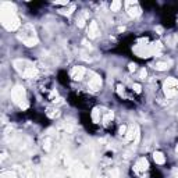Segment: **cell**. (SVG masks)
I'll use <instances>...</instances> for the list:
<instances>
[{
	"label": "cell",
	"instance_id": "13",
	"mask_svg": "<svg viewBox=\"0 0 178 178\" xmlns=\"http://www.w3.org/2000/svg\"><path fill=\"white\" fill-rule=\"evenodd\" d=\"M113 118H114V113L113 111H107V113L104 114V116H103V124L104 125H107V124H110L111 121H113Z\"/></svg>",
	"mask_w": 178,
	"mask_h": 178
},
{
	"label": "cell",
	"instance_id": "8",
	"mask_svg": "<svg viewBox=\"0 0 178 178\" xmlns=\"http://www.w3.org/2000/svg\"><path fill=\"white\" fill-rule=\"evenodd\" d=\"M97 35H99V27H97V22L92 21L91 24H89V28H88V36L91 39H95Z\"/></svg>",
	"mask_w": 178,
	"mask_h": 178
},
{
	"label": "cell",
	"instance_id": "2",
	"mask_svg": "<svg viewBox=\"0 0 178 178\" xmlns=\"http://www.w3.org/2000/svg\"><path fill=\"white\" fill-rule=\"evenodd\" d=\"M11 97H13V100L17 104H19L21 108L28 107V103H27V100H25V89L22 88V86H15V88L11 91Z\"/></svg>",
	"mask_w": 178,
	"mask_h": 178
},
{
	"label": "cell",
	"instance_id": "7",
	"mask_svg": "<svg viewBox=\"0 0 178 178\" xmlns=\"http://www.w3.org/2000/svg\"><path fill=\"white\" fill-rule=\"evenodd\" d=\"M125 6L128 7V14L129 17H138L141 14V8L138 7V3L136 2H127Z\"/></svg>",
	"mask_w": 178,
	"mask_h": 178
},
{
	"label": "cell",
	"instance_id": "1",
	"mask_svg": "<svg viewBox=\"0 0 178 178\" xmlns=\"http://www.w3.org/2000/svg\"><path fill=\"white\" fill-rule=\"evenodd\" d=\"M0 18H2L3 27L8 31H17L21 27L19 18L15 15V6L11 4V3H3L2 4Z\"/></svg>",
	"mask_w": 178,
	"mask_h": 178
},
{
	"label": "cell",
	"instance_id": "11",
	"mask_svg": "<svg viewBox=\"0 0 178 178\" xmlns=\"http://www.w3.org/2000/svg\"><path fill=\"white\" fill-rule=\"evenodd\" d=\"M155 68L159 70V71H166V70L170 68V63H167V61H159V63L155 64Z\"/></svg>",
	"mask_w": 178,
	"mask_h": 178
},
{
	"label": "cell",
	"instance_id": "10",
	"mask_svg": "<svg viewBox=\"0 0 178 178\" xmlns=\"http://www.w3.org/2000/svg\"><path fill=\"white\" fill-rule=\"evenodd\" d=\"M153 160L156 161V164H164L166 163V157L161 152H155L153 153Z\"/></svg>",
	"mask_w": 178,
	"mask_h": 178
},
{
	"label": "cell",
	"instance_id": "5",
	"mask_svg": "<svg viewBox=\"0 0 178 178\" xmlns=\"http://www.w3.org/2000/svg\"><path fill=\"white\" fill-rule=\"evenodd\" d=\"M88 88L93 92L99 91V89L102 88V78H100L97 74H92V78L88 82Z\"/></svg>",
	"mask_w": 178,
	"mask_h": 178
},
{
	"label": "cell",
	"instance_id": "3",
	"mask_svg": "<svg viewBox=\"0 0 178 178\" xmlns=\"http://www.w3.org/2000/svg\"><path fill=\"white\" fill-rule=\"evenodd\" d=\"M134 52H135L136 56H139V57H142V58H147V57H150V56H153L150 44H145V46L136 44V46L134 47Z\"/></svg>",
	"mask_w": 178,
	"mask_h": 178
},
{
	"label": "cell",
	"instance_id": "9",
	"mask_svg": "<svg viewBox=\"0 0 178 178\" xmlns=\"http://www.w3.org/2000/svg\"><path fill=\"white\" fill-rule=\"evenodd\" d=\"M150 49H152V53L153 56H159L161 53V50H163V44H161V42H153L152 44H150Z\"/></svg>",
	"mask_w": 178,
	"mask_h": 178
},
{
	"label": "cell",
	"instance_id": "15",
	"mask_svg": "<svg viewBox=\"0 0 178 178\" xmlns=\"http://www.w3.org/2000/svg\"><path fill=\"white\" fill-rule=\"evenodd\" d=\"M46 114H47V117H50V118H56V117L60 116V111L56 110V108H49Z\"/></svg>",
	"mask_w": 178,
	"mask_h": 178
},
{
	"label": "cell",
	"instance_id": "12",
	"mask_svg": "<svg viewBox=\"0 0 178 178\" xmlns=\"http://www.w3.org/2000/svg\"><path fill=\"white\" fill-rule=\"evenodd\" d=\"M86 18H88V13H86V11H82V14H81V15L77 18V25H78V27L82 28L83 25H85Z\"/></svg>",
	"mask_w": 178,
	"mask_h": 178
},
{
	"label": "cell",
	"instance_id": "17",
	"mask_svg": "<svg viewBox=\"0 0 178 178\" xmlns=\"http://www.w3.org/2000/svg\"><path fill=\"white\" fill-rule=\"evenodd\" d=\"M124 85H121V83H118L117 85V93H118V96L120 97H124L125 96V91H124Z\"/></svg>",
	"mask_w": 178,
	"mask_h": 178
},
{
	"label": "cell",
	"instance_id": "4",
	"mask_svg": "<svg viewBox=\"0 0 178 178\" xmlns=\"http://www.w3.org/2000/svg\"><path fill=\"white\" fill-rule=\"evenodd\" d=\"M147 168H149V163H147L146 157H141L138 159V161L134 166V172L135 174H143L145 171H147Z\"/></svg>",
	"mask_w": 178,
	"mask_h": 178
},
{
	"label": "cell",
	"instance_id": "22",
	"mask_svg": "<svg viewBox=\"0 0 178 178\" xmlns=\"http://www.w3.org/2000/svg\"><path fill=\"white\" fill-rule=\"evenodd\" d=\"M146 75H147V72H146V70H142L141 71V74H139V78H141V79H145V78H146Z\"/></svg>",
	"mask_w": 178,
	"mask_h": 178
},
{
	"label": "cell",
	"instance_id": "14",
	"mask_svg": "<svg viewBox=\"0 0 178 178\" xmlns=\"http://www.w3.org/2000/svg\"><path fill=\"white\" fill-rule=\"evenodd\" d=\"M92 121L93 122H100V110L99 108H93V110H92Z\"/></svg>",
	"mask_w": 178,
	"mask_h": 178
},
{
	"label": "cell",
	"instance_id": "21",
	"mask_svg": "<svg viewBox=\"0 0 178 178\" xmlns=\"http://www.w3.org/2000/svg\"><path fill=\"white\" fill-rule=\"evenodd\" d=\"M128 70H129L131 72H134L136 70V64L135 63H129V66H128Z\"/></svg>",
	"mask_w": 178,
	"mask_h": 178
},
{
	"label": "cell",
	"instance_id": "19",
	"mask_svg": "<svg viewBox=\"0 0 178 178\" xmlns=\"http://www.w3.org/2000/svg\"><path fill=\"white\" fill-rule=\"evenodd\" d=\"M132 91L135 92V93H141V92H142V86L139 85V83H134V85H132Z\"/></svg>",
	"mask_w": 178,
	"mask_h": 178
},
{
	"label": "cell",
	"instance_id": "16",
	"mask_svg": "<svg viewBox=\"0 0 178 178\" xmlns=\"http://www.w3.org/2000/svg\"><path fill=\"white\" fill-rule=\"evenodd\" d=\"M121 6H122V3L120 2V0H116V2H113V3H111V6H110V10H111V11H118Z\"/></svg>",
	"mask_w": 178,
	"mask_h": 178
},
{
	"label": "cell",
	"instance_id": "18",
	"mask_svg": "<svg viewBox=\"0 0 178 178\" xmlns=\"http://www.w3.org/2000/svg\"><path fill=\"white\" fill-rule=\"evenodd\" d=\"M2 178H17V175L13 171H6L2 174Z\"/></svg>",
	"mask_w": 178,
	"mask_h": 178
},
{
	"label": "cell",
	"instance_id": "23",
	"mask_svg": "<svg viewBox=\"0 0 178 178\" xmlns=\"http://www.w3.org/2000/svg\"><path fill=\"white\" fill-rule=\"evenodd\" d=\"M175 152H177V153H178V145H177V147H175Z\"/></svg>",
	"mask_w": 178,
	"mask_h": 178
},
{
	"label": "cell",
	"instance_id": "6",
	"mask_svg": "<svg viewBox=\"0 0 178 178\" xmlns=\"http://www.w3.org/2000/svg\"><path fill=\"white\" fill-rule=\"evenodd\" d=\"M85 72H86L85 67L75 66V67H72V70H71V72H70V75H71V78H72L74 81H81V79L83 78V75H85Z\"/></svg>",
	"mask_w": 178,
	"mask_h": 178
},
{
	"label": "cell",
	"instance_id": "20",
	"mask_svg": "<svg viewBox=\"0 0 178 178\" xmlns=\"http://www.w3.org/2000/svg\"><path fill=\"white\" fill-rule=\"evenodd\" d=\"M125 132H127V127H125V125H121V127L118 128V135H124L125 136Z\"/></svg>",
	"mask_w": 178,
	"mask_h": 178
}]
</instances>
